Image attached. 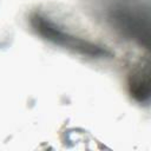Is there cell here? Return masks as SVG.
I'll use <instances>...</instances> for the list:
<instances>
[{
	"mask_svg": "<svg viewBox=\"0 0 151 151\" xmlns=\"http://www.w3.org/2000/svg\"><path fill=\"white\" fill-rule=\"evenodd\" d=\"M131 81V93L133 97H136L138 100L143 101L149 98V68L147 66L145 70L138 71V74H136Z\"/></svg>",
	"mask_w": 151,
	"mask_h": 151,
	"instance_id": "obj_1",
	"label": "cell"
}]
</instances>
